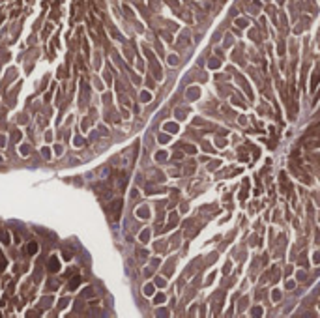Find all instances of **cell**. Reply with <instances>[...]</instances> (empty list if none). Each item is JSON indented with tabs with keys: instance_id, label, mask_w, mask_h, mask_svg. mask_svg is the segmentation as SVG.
<instances>
[{
	"instance_id": "6da1fadb",
	"label": "cell",
	"mask_w": 320,
	"mask_h": 318,
	"mask_svg": "<svg viewBox=\"0 0 320 318\" xmlns=\"http://www.w3.org/2000/svg\"><path fill=\"white\" fill-rule=\"evenodd\" d=\"M120 210H122V200H114L113 202V213H111V217H113L114 221L120 217Z\"/></svg>"
},
{
	"instance_id": "7a4b0ae2",
	"label": "cell",
	"mask_w": 320,
	"mask_h": 318,
	"mask_svg": "<svg viewBox=\"0 0 320 318\" xmlns=\"http://www.w3.org/2000/svg\"><path fill=\"white\" fill-rule=\"evenodd\" d=\"M58 269H60V262H58L56 256H53V258L49 260V271H53V273H54V271H58Z\"/></svg>"
},
{
	"instance_id": "3957f363",
	"label": "cell",
	"mask_w": 320,
	"mask_h": 318,
	"mask_svg": "<svg viewBox=\"0 0 320 318\" xmlns=\"http://www.w3.org/2000/svg\"><path fill=\"white\" fill-rule=\"evenodd\" d=\"M24 253H26V255H36V253H38V243L36 242H30L26 247H24Z\"/></svg>"
},
{
	"instance_id": "277c9868",
	"label": "cell",
	"mask_w": 320,
	"mask_h": 318,
	"mask_svg": "<svg viewBox=\"0 0 320 318\" xmlns=\"http://www.w3.org/2000/svg\"><path fill=\"white\" fill-rule=\"evenodd\" d=\"M318 79H320V73H315V75H313V81H311V90L316 88V84H318Z\"/></svg>"
},
{
	"instance_id": "5b68a950",
	"label": "cell",
	"mask_w": 320,
	"mask_h": 318,
	"mask_svg": "<svg viewBox=\"0 0 320 318\" xmlns=\"http://www.w3.org/2000/svg\"><path fill=\"white\" fill-rule=\"evenodd\" d=\"M0 238H2V242H4V243H8V242H9L8 232H0Z\"/></svg>"
},
{
	"instance_id": "8992f818",
	"label": "cell",
	"mask_w": 320,
	"mask_h": 318,
	"mask_svg": "<svg viewBox=\"0 0 320 318\" xmlns=\"http://www.w3.org/2000/svg\"><path fill=\"white\" fill-rule=\"evenodd\" d=\"M6 268V258L2 256V253H0V269H4Z\"/></svg>"
},
{
	"instance_id": "52a82bcc",
	"label": "cell",
	"mask_w": 320,
	"mask_h": 318,
	"mask_svg": "<svg viewBox=\"0 0 320 318\" xmlns=\"http://www.w3.org/2000/svg\"><path fill=\"white\" fill-rule=\"evenodd\" d=\"M82 296H84V298H92V296H94V294H92V288H86Z\"/></svg>"
},
{
	"instance_id": "ba28073f",
	"label": "cell",
	"mask_w": 320,
	"mask_h": 318,
	"mask_svg": "<svg viewBox=\"0 0 320 318\" xmlns=\"http://www.w3.org/2000/svg\"><path fill=\"white\" fill-rule=\"evenodd\" d=\"M79 281H81V279H79V277H75V281H71V282H69V286H71V288H75L77 284H79Z\"/></svg>"
},
{
	"instance_id": "9c48e42d",
	"label": "cell",
	"mask_w": 320,
	"mask_h": 318,
	"mask_svg": "<svg viewBox=\"0 0 320 318\" xmlns=\"http://www.w3.org/2000/svg\"><path fill=\"white\" fill-rule=\"evenodd\" d=\"M167 131H171V133H174V131H176V126H174V124H172V126H171V124H167Z\"/></svg>"
},
{
	"instance_id": "30bf717a",
	"label": "cell",
	"mask_w": 320,
	"mask_h": 318,
	"mask_svg": "<svg viewBox=\"0 0 320 318\" xmlns=\"http://www.w3.org/2000/svg\"><path fill=\"white\" fill-rule=\"evenodd\" d=\"M245 24H247V21H242V19L238 21V26H245Z\"/></svg>"
}]
</instances>
